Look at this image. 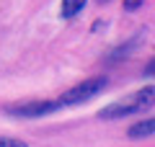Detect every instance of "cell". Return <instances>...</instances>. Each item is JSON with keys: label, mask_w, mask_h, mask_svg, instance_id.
<instances>
[{"label": "cell", "mask_w": 155, "mask_h": 147, "mask_svg": "<svg viewBox=\"0 0 155 147\" xmlns=\"http://www.w3.org/2000/svg\"><path fill=\"white\" fill-rule=\"evenodd\" d=\"M155 106V85H145L140 88V90L129 93L127 98H119V101H114V103L104 106V109L98 111L101 119H124V116H132V114H145V111H150Z\"/></svg>", "instance_id": "6da1fadb"}, {"label": "cell", "mask_w": 155, "mask_h": 147, "mask_svg": "<svg viewBox=\"0 0 155 147\" xmlns=\"http://www.w3.org/2000/svg\"><path fill=\"white\" fill-rule=\"evenodd\" d=\"M106 85H109V77H106V75H96V77H88V80L72 85L70 90L62 93L57 101H60V106H78V103H85V101L96 98L98 93H104Z\"/></svg>", "instance_id": "7a4b0ae2"}, {"label": "cell", "mask_w": 155, "mask_h": 147, "mask_svg": "<svg viewBox=\"0 0 155 147\" xmlns=\"http://www.w3.org/2000/svg\"><path fill=\"white\" fill-rule=\"evenodd\" d=\"M62 109L60 101H26V103H13L5 109V114L11 116H21V119H36V116L52 114V111Z\"/></svg>", "instance_id": "3957f363"}, {"label": "cell", "mask_w": 155, "mask_h": 147, "mask_svg": "<svg viewBox=\"0 0 155 147\" xmlns=\"http://www.w3.org/2000/svg\"><path fill=\"white\" fill-rule=\"evenodd\" d=\"M153 134H155V116H153V119H142V121H137V124H132L129 132H127L129 139H145V137H153Z\"/></svg>", "instance_id": "277c9868"}, {"label": "cell", "mask_w": 155, "mask_h": 147, "mask_svg": "<svg viewBox=\"0 0 155 147\" xmlns=\"http://www.w3.org/2000/svg\"><path fill=\"white\" fill-rule=\"evenodd\" d=\"M85 3H88V0H62L60 16H62V18H72V16H78V13L85 8Z\"/></svg>", "instance_id": "5b68a950"}, {"label": "cell", "mask_w": 155, "mask_h": 147, "mask_svg": "<svg viewBox=\"0 0 155 147\" xmlns=\"http://www.w3.org/2000/svg\"><path fill=\"white\" fill-rule=\"evenodd\" d=\"M137 41H140V36H134V39H129V41L124 44V47L114 49V54H111V60H122V57H127V54H129V49H132V47H134Z\"/></svg>", "instance_id": "8992f818"}, {"label": "cell", "mask_w": 155, "mask_h": 147, "mask_svg": "<svg viewBox=\"0 0 155 147\" xmlns=\"http://www.w3.org/2000/svg\"><path fill=\"white\" fill-rule=\"evenodd\" d=\"M0 147H28L23 139H13V137H0Z\"/></svg>", "instance_id": "52a82bcc"}, {"label": "cell", "mask_w": 155, "mask_h": 147, "mask_svg": "<svg viewBox=\"0 0 155 147\" xmlns=\"http://www.w3.org/2000/svg\"><path fill=\"white\" fill-rule=\"evenodd\" d=\"M145 3H147V0H124V11H137Z\"/></svg>", "instance_id": "ba28073f"}, {"label": "cell", "mask_w": 155, "mask_h": 147, "mask_svg": "<svg viewBox=\"0 0 155 147\" xmlns=\"http://www.w3.org/2000/svg\"><path fill=\"white\" fill-rule=\"evenodd\" d=\"M145 75H150V77L155 75V57H153V60L147 62V65H145Z\"/></svg>", "instance_id": "9c48e42d"}, {"label": "cell", "mask_w": 155, "mask_h": 147, "mask_svg": "<svg viewBox=\"0 0 155 147\" xmlns=\"http://www.w3.org/2000/svg\"><path fill=\"white\" fill-rule=\"evenodd\" d=\"M98 3H101V5H104V3H111V0H98Z\"/></svg>", "instance_id": "30bf717a"}]
</instances>
